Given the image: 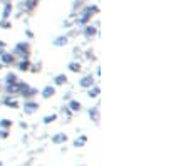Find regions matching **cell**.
Here are the masks:
<instances>
[{"instance_id":"cell-16","label":"cell","mask_w":188,"mask_h":166,"mask_svg":"<svg viewBox=\"0 0 188 166\" xmlns=\"http://www.w3.org/2000/svg\"><path fill=\"white\" fill-rule=\"evenodd\" d=\"M69 71L71 72H74V74H77V72H81V69H82V65H81V62H76V61H72V62H69Z\"/></svg>"},{"instance_id":"cell-12","label":"cell","mask_w":188,"mask_h":166,"mask_svg":"<svg viewBox=\"0 0 188 166\" xmlns=\"http://www.w3.org/2000/svg\"><path fill=\"white\" fill-rule=\"evenodd\" d=\"M67 76L65 74H57V76H54V84L52 86L59 87V86H64V84H67Z\"/></svg>"},{"instance_id":"cell-19","label":"cell","mask_w":188,"mask_h":166,"mask_svg":"<svg viewBox=\"0 0 188 166\" xmlns=\"http://www.w3.org/2000/svg\"><path fill=\"white\" fill-rule=\"evenodd\" d=\"M65 139H67V136H65V134H62V133H59L57 136L52 138V141H54V143H65Z\"/></svg>"},{"instance_id":"cell-23","label":"cell","mask_w":188,"mask_h":166,"mask_svg":"<svg viewBox=\"0 0 188 166\" xmlns=\"http://www.w3.org/2000/svg\"><path fill=\"white\" fill-rule=\"evenodd\" d=\"M12 126V121L10 119H2L0 121V128H4V129H8Z\"/></svg>"},{"instance_id":"cell-10","label":"cell","mask_w":188,"mask_h":166,"mask_svg":"<svg viewBox=\"0 0 188 166\" xmlns=\"http://www.w3.org/2000/svg\"><path fill=\"white\" fill-rule=\"evenodd\" d=\"M67 44H69L67 35H57L54 40H52V45H55V47H64V45H67Z\"/></svg>"},{"instance_id":"cell-17","label":"cell","mask_w":188,"mask_h":166,"mask_svg":"<svg viewBox=\"0 0 188 166\" xmlns=\"http://www.w3.org/2000/svg\"><path fill=\"white\" fill-rule=\"evenodd\" d=\"M67 108L71 109L72 112H76V111H81V108H82V104H81V101H76V99H72V101H69Z\"/></svg>"},{"instance_id":"cell-24","label":"cell","mask_w":188,"mask_h":166,"mask_svg":"<svg viewBox=\"0 0 188 166\" xmlns=\"http://www.w3.org/2000/svg\"><path fill=\"white\" fill-rule=\"evenodd\" d=\"M8 136V131L7 129H0V138H7Z\"/></svg>"},{"instance_id":"cell-27","label":"cell","mask_w":188,"mask_h":166,"mask_svg":"<svg viewBox=\"0 0 188 166\" xmlns=\"http://www.w3.org/2000/svg\"><path fill=\"white\" fill-rule=\"evenodd\" d=\"M2 69H4V64H2V62H0V71H2Z\"/></svg>"},{"instance_id":"cell-26","label":"cell","mask_w":188,"mask_h":166,"mask_svg":"<svg viewBox=\"0 0 188 166\" xmlns=\"http://www.w3.org/2000/svg\"><path fill=\"white\" fill-rule=\"evenodd\" d=\"M25 35H27V37H29V39H32V37H34V34H32V32H30V30H25Z\"/></svg>"},{"instance_id":"cell-25","label":"cell","mask_w":188,"mask_h":166,"mask_svg":"<svg viewBox=\"0 0 188 166\" xmlns=\"http://www.w3.org/2000/svg\"><path fill=\"white\" fill-rule=\"evenodd\" d=\"M5 47H7V44H5V42H2V40H0V51H5Z\"/></svg>"},{"instance_id":"cell-1","label":"cell","mask_w":188,"mask_h":166,"mask_svg":"<svg viewBox=\"0 0 188 166\" xmlns=\"http://www.w3.org/2000/svg\"><path fill=\"white\" fill-rule=\"evenodd\" d=\"M12 54L17 55V57H20V59H29V55H30V44L25 42V40L17 42V44L14 45V51H12Z\"/></svg>"},{"instance_id":"cell-20","label":"cell","mask_w":188,"mask_h":166,"mask_svg":"<svg viewBox=\"0 0 188 166\" xmlns=\"http://www.w3.org/2000/svg\"><path fill=\"white\" fill-rule=\"evenodd\" d=\"M0 27H2V29H10L12 27L10 18H2V20H0Z\"/></svg>"},{"instance_id":"cell-5","label":"cell","mask_w":188,"mask_h":166,"mask_svg":"<svg viewBox=\"0 0 188 166\" xmlns=\"http://www.w3.org/2000/svg\"><path fill=\"white\" fill-rule=\"evenodd\" d=\"M82 35L86 39H91V37L98 35V25H92V24H86L82 27Z\"/></svg>"},{"instance_id":"cell-2","label":"cell","mask_w":188,"mask_h":166,"mask_svg":"<svg viewBox=\"0 0 188 166\" xmlns=\"http://www.w3.org/2000/svg\"><path fill=\"white\" fill-rule=\"evenodd\" d=\"M91 18H92V14H91L89 10H86V8H82V10L77 14L74 24H76V25H79V27H84L86 24H91Z\"/></svg>"},{"instance_id":"cell-6","label":"cell","mask_w":188,"mask_h":166,"mask_svg":"<svg viewBox=\"0 0 188 166\" xmlns=\"http://www.w3.org/2000/svg\"><path fill=\"white\" fill-rule=\"evenodd\" d=\"M94 84H96V81H94V76H91V74L84 76L82 79L79 81V87H82V89H89L91 86H94Z\"/></svg>"},{"instance_id":"cell-18","label":"cell","mask_w":188,"mask_h":166,"mask_svg":"<svg viewBox=\"0 0 188 166\" xmlns=\"http://www.w3.org/2000/svg\"><path fill=\"white\" fill-rule=\"evenodd\" d=\"M37 4H39V0H25L24 8H25L27 12H30V10H34V8L37 7Z\"/></svg>"},{"instance_id":"cell-21","label":"cell","mask_w":188,"mask_h":166,"mask_svg":"<svg viewBox=\"0 0 188 166\" xmlns=\"http://www.w3.org/2000/svg\"><path fill=\"white\" fill-rule=\"evenodd\" d=\"M89 116H92L94 121H98V118H99V106H96L94 109H89Z\"/></svg>"},{"instance_id":"cell-4","label":"cell","mask_w":188,"mask_h":166,"mask_svg":"<svg viewBox=\"0 0 188 166\" xmlns=\"http://www.w3.org/2000/svg\"><path fill=\"white\" fill-rule=\"evenodd\" d=\"M0 62L4 65H12V64H15V55L7 51H0Z\"/></svg>"},{"instance_id":"cell-11","label":"cell","mask_w":188,"mask_h":166,"mask_svg":"<svg viewBox=\"0 0 188 166\" xmlns=\"http://www.w3.org/2000/svg\"><path fill=\"white\" fill-rule=\"evenodd\" d=\"M17 69L20 71V72H27L30 69V61L29 59H20V61L17 62Z\"/></svg>"},{"instance_id":"cell-14","label":"cell","mask_w":188,"mask_h":166,"mask_svg":"<svg viewBox=\"0 0 188 166\" xmlns=\"http://www.w3.org/2000/svg\"><path fill=\"white\" fill-rule=\"evenodd\" d=\"M17 81H18V77H17V74H15V72H7V74H5V77H4L5 86H8V84H15Z\"/></svg>"},{"instance_id":"cell-9","label":"cell","mask_w":188,"mask_h":166,"mask_svg":"<svg viewBox=\"0 0 188 166\" xmlns=\"http://www.w3.org/2000/svg\"><path fill=\"white\" fill-rule=\"evenodd\" d=\"M39 94L42 96L44 99H49V98H52L55 94V86H45L42 91H39Z\"/></svg>"},{"instance_id":"cell-22","label":"cell","mask_w":188,"mask_h":166,"mask_svg":"<svg viewBox=\"0 0 188 166\" xmlns=\"http://www.w3.org/2000/svg\"><path fill=\"white\" fill-rule=\"evenodd\" d=\"M55 119H57V114H49V116H45V118H44V123L49 124V123H54Z\"/></svg>"},{"instance_id":"cell-3","label":"cell","mask_w":188,"mask_h":166,"mask_svg":"<svg viewBox=\"0 0 188 166\" xmlns=\"http://www.w3.org/2000/svg\"><path fill=\"white\" fill-rule=\"evenodd\" d=\"M35 111H39V102L32 101V99H27V101L24 102V112H25V114H34Z\"/></svg>"},{"instance_id":"cell-7","label":"cell","mask_w":188,"mask_h":166,"mask_svg":"<svg viewBox=\"0 0 188 166\" xmlns=\"http://www.w3.org/2000/svg\"><path fill=\"white\" fill-rule=\"evenodd\" d=\"M2 104L4 106H7V108H12V109H17V108H20V104H18V101H15L14 98H12L10 94H7L4 99H2Z\"/></svg>"},{"instance_id":"cell-8","label":"cell","mask_w":188,"mask_h":166,"mask_svg":"<svg viewBox=\"0 0 188 166\" xmlns=\"http://www.w3.org/2000/svg\"><path fill=\"white\" fill-rule=\"evenodd\" d=\"M37 94H39V89H35V87H30V86H29L25 91H22L20 96L27 101V99H34V98L37 96Z\"/></svg>"},{"instance_id":"cell-13","label":"cell","mask_w":188,"mask_h":166,"mask_svg":"<svg viewBox=\"0 0 188 166\" xmlns=\"http://www.w3.org/2000/svg\"><path fill=\"white\" fill-rule=\"evenodd\" d=\"M87 91V98H91V99H96L99 96V92H101V89H99V86L98 84H94V86H91L89 89H86Z\"/></svg>"},{"instance_id":"cell-15","label":"cell","mask_w":188,"mask_h":166,"mask_svg":"<svg viewBox=\"0 0 188 166\" xmlns=\"http://www.w3.org/2000/svg\"><path fill=\"white\" fill-rule=\"evenodd\" d=\"M10 15H12V4L7 2L2 8V18H10Z\"/></svg>"}]
</instances>
